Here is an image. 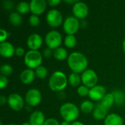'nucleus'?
<instances>
[{"label": "nucleus", "mask_w": 125, "mask_h": 125, "mask_svg": "<svg viewBox=\"0 0 125 125\" xmlns=\"http://www.w3.org/2000/svg\"><path fill=\"white\" fill-rule=\"evenodd\" d=\"M67 64L71 70L75 73H83L87 67L88 60L84 54L80 52H73L67 58Z\"/></svg>", "instance_id": "nucleus-1"}, {"label": "nucleus", "mask_w": 125, "mask_h": 125, "mask_svg": "<svg viewBox=\"0 0 125 125\" xmlns=\"http://www.w3.org/2000/svg\"><path fill=\"white\" fill-rule=\"evenodd\" d=\"M67 82L68 79L64 73L62 71H56L50 77L48 85L52 91L60 92L67 86Z\"/></svg>", "instance_id": "nucleus-2"}, {"label": "nucleus", "mask_w": 125, "mask_h": 125, "mask_svg": "<svg viewBox=\"0 0 125 125\" xmlns=\"http://www.w3.org/2000/svg\"><path fill=\"white\" fill-rule=\"evenodd\" d=\"M60 114L66 122H75L79 116L78 108L72 103H66L60 108Z\"/></svg>", "instance_id": "nucleus-3"}, {"label": "nucleus", "mask_w": 125, "mask_h": 125, "mask_svg": "<svg viewBox=\"0 0 125 125\" xmlns=\"http://www.w3.org/2000/svg\"><path fill=\"white\" fill-rule=\"evenodd\" d=\"M42 56L38 51L30 50L27 51L24 56V63L29 69L37 68L41 65Z\"/></svg>", "instance_id": "nucleus-4"}, {"label": "nucleus", "mask_w": 125, "mask_h": 125, "mask_svg": "<svg viewBox=\"0 0 125 125\" xmlns=\"http://www.w3.org/2000/svg\"><path fill=\"white\" fill-rule=\"evenodd\" d=\"M45 42L49 48L55 50L60 46L62 42V34L56 30L50 31L45 37Z\"/></svg>", "instance_id": "nucleus-5"}, {"label": "nucleus", "mask_w": 125, "mask_h": 125, "mask_svg": "<svg viewBox=\"0 0 125 125\" xmlns=\"http://www.w3.org/2000/svg\"><path fill=\"white\" fill-rule=\"evenodd\" d=\"M79 27L80 22L75 16H68L63 23L64 31L67 35H74L78 31Z\"/></svg>", "instance_id": "nucleus-6"}, {"label": "nucleus", "mask_w": 125, "mask_h": 125, "mask_svg": "<svg viewBox=\"0 0 125 125\" xmlns=\"http://www.w3.org/2000/svg\"><path fill=\"white\" fill-rule=\"evenodd\" d=\"M81 81L83 86L88 88H93L97 86L98 81V77L97 73L92 69H86L83 73H82Z\"/></svg>", "instance_id": "nucleus-7"}, {"label": "nucleus", "mask_w": 125, "mask_h": 125, "mask_svg": "<svg viewBox=\"0 0 125 125\" xmlns=\"http://www.w3.org/2000/svg\"><path fill=\"white\" fill-rule=\"evenodd\" d=\"M46 21L52 27H57L63 22V16L61 12L56 9L49 10L46 15Z\"/></svg>", "instance_id": "nucleus-8"}, {"label": "nucleus", "mask_w": 125, "mask_h": 125, "mask_svg": "<svg viewBox=\"0 0 125 125\" xmlns=\"http://www.w3.org/2000/svg\"><path fill=\"white\" fill-rule=\"evenodd\" d=\"M25 100L28 105L34 107L38 105L42 100V95L40 92L37 89H31L27 91L25 97Z\"/></svg>", "instance_id": "nucleus-9"}, {"label": "nucleus", "mask_w": 125, "mask_h": 125, "mask_svg": "<svg viewBox=\"0 0 125 125\" xmlns=\"http://www.w3.org/2000/svg\"><path fill=\"white\" fill-rule=\"evenodd\" d=\"M7 103L10 108L16 111L21 110L24 105L23 99L20 94L17 93H12L10 94L7 98Z\"/></svg>", "instance_id": "nucleus-10"}, {"label": "nucleus", "mask_w": 125, "mask_h": 125, "mask_svg": "<svg viewBox=\"0 0 125 125\" xmlns=\"http://www.w3.org/2000/svg\"><path fill=\"white\" fill-rule=\"evenodd\" d=\"M73 12L74 16L78 19H83L89 14V8L86 3L83 1H78L73 7Z\"/></svg>", "instance_id": "nucleus-11"}, {"label": "nucleus", "mask_w": 125, "mask_h": 125, "mask_svg": "<svg viewBox=\"0 0 125 125\" xmlns=\"http://www.w3.org/2000/svg\"><path fill=\"white\" fill-rule=\"evenodd\" d=\"M105 95L106 89L101 85H97L89 90V97L94 101H101Z\"/></svg>", "instance_id": "nucleus-12"}, {"label": "nucleus", "mask_w": 125, "mask_h": 125, "mask_svg": "<svg viewBox=\"0 0 125 125\" xmlns=\"http://www.w3.org/2000/svg\"><path fill=\"white\" fill-rule=\"evenodd\" d=\"M30 11L33 15H40L46 9L47 3L45 0H31L29 3Z\"/></svg>", "instance_id": "nucleus-13"}, {"label": "nucleus", "mask_w": 125, "mask_h": 125, "mask_svg": "<svg viewBox=\"0 0 125 125\" xmlns=\"http://www.w3.org/2000/svg\"><path fill=\"white\" fill-rule=\"evenodd\" d=\"M26 44L31 50L37 51V49H39L42 44V38L38 34H31L29 36Z\"/></svg>", "instance_id": "nucleus-14"}, {"label": "nucleus", "mask_w": 125, "mask_h": 125, "mask_svg": "<svg viewBox=\"0 0 125 125\" xmlns=\"http://www.w3.org/2000/svg\"><path fill=\"white\" fill-rule=\"evenodd\" d=\"M15 49L12 43L4 41L0 43V54L5 58L12 57L15 54Z\"/></svg>", "instance_id": "nucleus-15"}, {"label": "nucleus", "mask_w": 125, "mask_h": 125, "mask_svg": "<svg viewBox=\"0 0 125 125\" xmlns=\"http://www.w3.org/2000/svg\"><path fill=\"white\" fill-rule=\"evenodd\" d=\"M45 122V115L40 111H35L30 115L29 123L31 125H43Z\"/></svg>", "instance_id": "nucleus-16"}, {"label": "nucleus", "mask_w": 125, "mask_h": 125, "mask_svg": "<svg viewBox=\"0 0 125 125\" xmlns=\"http://www.w3.org/2000/svg\"><path fill=\"white\" fill-rule=\"evenodd\" d=\"M35 78V72L31 69H26L21 72L20 75V79L21 82L24 84L31 83Z\"/></svg>", "instance_id": "nucleus-17"}, {"label": "nucleus", "mask_w": 125, "mask_h": 125, "mask_svg": "<svg viewBox=\"0 0 125 125\" xmlns=\"http://www.w3.org/2000/svg\"><path fill=\"white\" fill-rule=\"evenodd\" d=\"M104 125H123V119L116 114H111L105 119Z\"/></svg>", "instance_id": "nucleus-18"}, {"label": "nucleus", "mask_w": 125, "mask_h": 125, "mask_svg": "<svg viewBox=\"0 0 125 125\" xmlns=\"http://www.w3.org/2000/svg\"><path fill=\"white\" fill-rule=\"evenodd\" d=\"M107 116V109L100 103L97 105L93 111V117L97 120H102L105 119Z\"/></svg>", "instance_id": "nucleus-19"}, {"label": "nucleus", "mask_w": 125, "mask_h": 125, "mask_svg": "<svg viewBox=\"0 0 125 125\" xmlns=\"http://www.w3.org/2000/svg\"><path fill=\"white\" fill-rule=\"evenodd\" d=\"M114 103H115V101L112 93L106 94V95L103 97V99L100 103V104L103 105L104 108H105L107 110L109 109L114 105Z\"/></svg>", "instance_id": "nucleus-20"}, {"label": "nucleus", "mask_w": 125, "mask_h": 125, "mask_svg": "<svg viewBox=\"0 0 125 125\" xmlns=\"http://www.w3.org/2000/svg\"><path fill=\"white\" fill-rule=\"evenodd\" d=\"M53 56H54L56 59L62 61V60H64L67 57V51L65 48L62 47H59L53 51Z\"/></svg>", "instance_id": "nucleus-21"}, {"label": "nucleus", "mask_w": 125, "mask_h": 125, "mask_svg": "<svg viewBox=\"0 0 125 125\" xmlns=\"http://www.w3.org/2000/svg\"><path fill=\"white\" fill-rule=\"evenodd\" d=\"M114 97V101L115 103L117 105H122L125 102V94L119 90H116L112 92Z\"/></svg>", "instance_id": "nucleus-22"}, {"label": "nucleus", "mask_w": 125, "mask_h": 125, "mask_svg": "<svg viewBox=\"0 0 125 125\" xmlns=\"http://www.w3.org/2000/svg\"><path fill=\"white\" fill-rule=\"evenodd\" d=\"M9 20L14 26H19L22 23V17L18 12H13L10 14Z\"/></svg>", "instance_id": "nucleus-23"}, {"label": "nucleus", "mask_w": 125, "mask_h": 125, "mask_svg": "<svg viewBox=\"0 0 125 125\" xmlns=\"http://www.w3.org/2000/svg\"><path fill=\"white\" fill-rule=\"evenodd\" d=\"M81 81V76H80L78 73H72L70 74L68 77V82L73 86H78Z\"/></svg>", "instance_id": "nucleus-24"}, {"label": "nucleus", "mask_w": 125, "mask_h": 125, "mask_svg": "<svg viewBox=\"0 0 125 125\" xmlns=\"http://www.w3.org/2000/svg\"><path fill=\"white\" fill-rule=\"evenodd\" d=\"M81 110L84 114H90L94 110V104L90 100H85L81 104Z\"/></svg>", "instance_id": "nucleus-25"}, {"label": "nucleus", "mask_w": 125, "mask_h": 125, "mask_svg": "<svg viewBox=\"0 0 125 125\" xmlns=\"http://www.w3.org/2000/svg\"><path fill=\"white\" fill-rule=\"evenodd\" d=\"M16 10L20 14H26L30 10V4L26 1H21L18 4Z\"/></svg>", "instance_id": "nucleus-26"}, {"label": "nucleus", "mask_w": 125, "mask_h": 125, "mask_svg": "<svg viewBox=\"0 0 125 125\" xmlns=\"http://www.w3.org/2000/svg\"><path fill=\"white\" fill-rule=\"evenodd\" d=\"M77 43L76 37L75 35H67L64 38V44L69 48H74Z\"/></svg>", "instance_id": "nucleus-27"}, {"label": "nucleus", "mask_w": 125, "mask_h": 125, "mask_svg": "<svg viewBox=\"0 0 125 125\" xmlns=\"http://www.w3.org/2000/svg\"><path fill=\"white\" fill-rule=\"evenodd\" d=\"M48 75V70L45 67L40 65L35 70V75L40 79H43L46 78Z\"/></svg>", "instance_id": "nucleus-28"}, {"label": "nucleus", "mask_w": 125, "mask_h": 125, "mask_svg": "<svg viewBox=\"0 0 125 125\" xmlns=\"http://www.w3.org/2000/svg\"><path fill=\"white\" fill-rule=\"evenodd\" d=\"M13 69L12 67V66H10V64H2L0 67V73L1 74V75L4 76H9L12 73Z\"/></svg>", "instance_id": "nucleus-29"}, {"label": "nucleus", "mask_w": 125, "mask_h": 125, "mask_svg": "<svg viewBox=\"0 0 125 125\" xmlns=\"http://www.w3.org/2000/svg\"><path fill=\"white\" fill-rule=\"evenodd\" d=\"M89 89L85 86H80L78 89H77V92L78 94L81 96V97H86L87 95H89Z\"/></svg>", "instance_id": "nucleus-30"}, {"label": "nucleus", "mask_w": 125, "mask_h": 125, "mask_svg": "<svg viewBox=\"0 0 125 125\" xmlns=\"http://www.w3.org/2000/svg\"><path fill=\"white\" fill-rule=\"evenodd\" d=\"M40 18L37 15H30L29 18V24L32 26H37L40 24Z\"/></svg>", "instance_id": "nucleus-31"}, {"label": "nucleus", "mask_w": 125, "mask_h": 125, "mask_svg": "<svg viewBox=\"0 0 125 125\" xmlns=\"http://www.w3.org/2000/svg\"><path fill=\"white\" fill-rule=\"evenodd\" d=\"M8 84V79L6 76L1 75L0 76V89H3Z\"/></svg>", "instance_id": "nucleus-32"}, {"label": "nucleus", "mask_w": 125, "mask_h": 125, "mask_svg": "<svg viewBox=\"0 0 125 125\" xmlns=\"http://www.w3.org/2000/svg\"><path fill=\"white\" fill-rule=\"evenodd\" d=\"M10 35V33H8L6 30L1 29H0V41L1 42H4V40L7 38V37Z\"/></svg>", "instance_id": "nucleus-33"}, {"label": "nucleus", "mask_w": 125, "mask_h": 125, "mask_svg": "<svg viewBox=\"0 0 125 125\" xmlns=\"http://www.w3.org/2000/svg\"><path fill=\"white\" fill-rule=\"evenodd\" d=\"M43 125H60L59 122L56 119H53V118H50V119H48L47 120H45V123Z\"/></svg>", "instance_id": "nucleus-34"}, {"label": "nucleus", "mask_w": 125, "mask_h": 125, "mask_svg": "<svg viewBox=\"0 0 125 125\" xmlns=\"http://www.w3.org/2000/svg\"><path fill=\"white\" fill-rule=\"evenodd\" d=\"M15 54L18 56H23L25 53V51L22 47H18L15 48Z\"/></svg>", "instance_id": "nucleus-35"}, {"label": "nucleus", "mask_w": 125, "mask_h": 125, "mask_svg": "<svg viewBox=\"0 0 125 125\" xmlns=\"http://www.w3.org/2000/svg\"><path fill=\"white\" fill-rule=\"evenodd\" d=\"M43 55L45 58H50L52 56V55H53V52L52 51V49L48 48H45L43 51Z\"/></svg>", "instance_id": "nucleus-36"}, {"label": "nucleus", "mask_w": 125, "mask_h": 125, "mask_svg": "<svg viewBox=\"0 0 125 125\" xmlns=\"http://www.w3.org/2000/svg\"><path fill=\"white\" fill-rule=\"evenodd\" d=\"M3 5H4V7L6 9L9 10V9H10V8L12 7L13 3H12V1H4L3 2Z\"/></svg>", "instance_id": "nucleus-37"}, {"label": "nucleus", "mask_w": 125, "mask_h": 125, "mask_svg": "<svg viewBox=\"0 0 125 125\" xmlns=\"http://www.w3.org/2000/svg\"><path fill=\"white\" fill-rule=\"evenodd\" d=\"M48 2L51 6H56V5L59 4L61 2V1L60 0H49V1H48Z\"/></svg>", "instance_id": "nucleus-38"}, {"label": "nucleus", "mask_w": 125, "mask_h": 125, "mask_svg": "<svg viewBox=\"0 0 125 125\" xmlns=\"http://www.w3.org/2000/svg\"><path fill=\"white\" fill-rule=\"evenodd\" d=\"M6 102H7V99L4 97V96H1L0 97V105L3 106Z\"/></svg>", "instance_id": "nucleus-39"}, {"label": "nucleus", "mask_w": 125, "mask_h": 125, "mask_svg": "<svg viewBox=\"0 0 125 125\" xmlns=\"http://www.w3.org/2000/svg\"><path fill=\"white\" fill-rule=\"evenodd\" d=\"M71 125H84V124H83L82 122H78V121H75L71 124Z\"/></svg>", "instance_id": "nucleus-40"}, {"label": "nucleus", "mask_w": 125, "mask_h": 125, "mask_svg": "<svg viewBox=\"0 0 125 125\" xmlns=\"http://www.w3.org/2000/svg\"><path fill=\"white\" fill-rule=\"evenodd\" d=\"M60 125H71L70 124V122H66V121H64V122H62Z\"/></svg>", "instance_id": "nucleus-41"}, {"label": "nucleus", "mask_w": 125, "mask_h": 125, "mask_svg": "<svg viewBox=\"0 0 125 125\" xmlns=\"http://www.w3.org/2000/svg\"><path fill=\"white\" fill-rule=\"evenodd\" d=\"M122 47H123V50H124V52L125 53V39L123 41V44H122Z\"/></svg>", "instance_id": "nucleus-42"}, {"label": "nucleus", "mask_w": 125, "mask_h": 125, "mask_svg": "<svg viewBox=\"0 0 125 125\" xmlns=\"http://www.w3.org/2000/svg\"><path fill=\"white\" fill-rule=\"evenodd\" d=\"M21 125H30V123H29V122H24V123H23Z\"/></svg>", "instance_id": "nucleus-43"}, {"label": "nucleus", "mask_w": 125, "mask_h": 125, "mask_svg": "<svg viewBox=\"0 0 125 125\" xmlns=\"http://www.w3.org/2000/svg\"><path fill=\"white\" fill-rule=\"evenodd\" d=\"M14 125V124H9V125Z\"/></svg>", "instance_id": "nucleus-44"}]
</instances>
